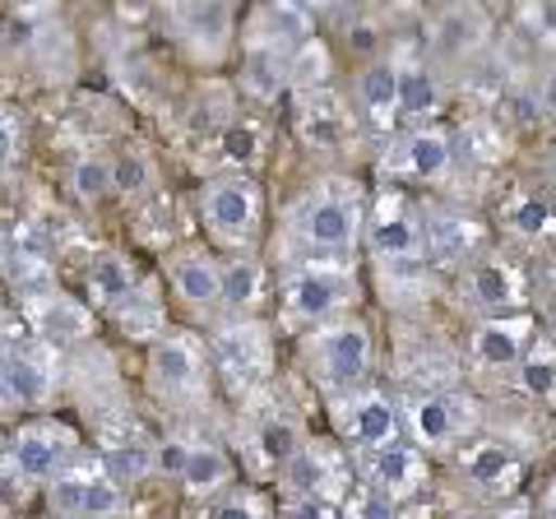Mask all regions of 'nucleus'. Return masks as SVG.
<instances>
[{
	"instance_id": "nucleus-1",
	"label": "nucleus",
	"mask_w": 556,
	"mask_h": 519,
	"mask_svg": "<svg viewBox=\"0 0 556 519\" xmlns=\"http://www.w3.org/2000/svg\"><path fill=\"white\" fill-rule=\"evenodd\" d=\"M70 459H75V431L65 422H47V418L24 422L5 445V469L10 473L20 469V478H28V482L61 478Z\"/></svg>"
},
{
	"instance_id": "nucleus-2",
	"label": "nucleus",
	"mask_w": 556,
	"mask_h": 519,
	"mask_svg": "<svg viewBox=\"0 0 556 519\" xmlns=\"http://www.w3.org/2000/svg\"><path fill=\"white\" fill-rule=\"evenodd\" d=\"M204 223L228 246H247L260 228V190L251 177H218L204 190Z\"/></svg>"
},
{
	"instance_id": "nucleus-3",
	"label": "nucleus",
	"mask_w": 556,
	"mask_h": 519,
	"mask_svg": "<svg viewBox=\"0 0 556 519\" xmlns=\"http://www.w3.org/2000/svg\"><path fill=\"white\" fill-rule=\"evenodd\" d=\"M51 510L65 519H112L126 510V492L108 469H65L51 478Z\"/></svg>"
},
{
	"instance_id": "nucleus-4",
	"label": "nucleus",
	"mask_w": 556,
	"mask_h": 519,
	"mask_svg": "<svg viewBox=\"0 0 556 519\" xmlns=\"http://www.w3.org/2000/svg\"><path fill=\"white\" fill-rule=\"evenodd\" d=\"M316 367H320V380L334 390H348L357 385L362 376L371 367V334L362 320H339L320 330L316 339Z\"/></svg>"
},
{
	"instance_id": "nucleus-5",
	"label": "nucleus",
	"mask_w": 556,
	"mask_h": 519,
	"mask_svg": "<svg viewBox=\"0 0 556 519\" xmlns=\"http://www.w3.org/2000/svg\"><path fill=\"white\" fill-rule=\"evenodd\" d=\"M298 232L320 251H348L362 237V210L343 190H320L311 195L298 214Z\"/></svg>"
},
{
	"instance_id": "nucleus-6",
	"label": "nucleus",
	"mask_w": 556,
	"mask_h": 519,
	"mask_svg": "<svg viewBox=\"0 0 556 519\" xmlns=\"http://www.w3.org/2000/svg\"><path fill=\"white\" fill-rule=\"evenodd\" d=\"M353 274L339 269V265H311V269H298L283 288V302L298 320H329L334 311L353 298Z\"/></svg>"
},
{
	"instance_id": "nucleus-7",
	"label": "nucleus",
	"mask_w": 556,
	"mask_h": 519,
	"mask_svg": "<svg viewBox=\"0 0 556 519\" xmlns=\"http://www.w3.org/2000/svg\"><path fill=\"white\" fill-rule=\"evenodd\" d=\"M149 380H153L159 394H167V400H195V394L204 390L200 349L181 334H163L149 349Z\"/></svg>"
},
{
	"instance_id": "nucleus-8",
	"label": "nucleus",
	"mask_w": 556,
	"mask_h": 519,
	"mask_svg": "<svg viewBox=\"0 0 556 519\" xmlns=\"http://www.w3.org/2000/svg\"><path fill=\"white\" fill-rule=\"evenodd\" d=\"M473 400H464V394H427V400H417L413 413H408V427H413V436L417 445H427V450H441L450 441H459L468 427H473Z\"/></svg>"
},
{
	"instance_id": "nucleus-9",
	"label": "nucleus",
	"mask_w": 556,
	"mask_h": 519,
	"mask_svg": "<svg viewBox=\"0 0 556 519\" xmlns=\"http://www.w3.org/2000/svg\"><path fill=\"white\" fill-rule=\"evenodd\" d=\"M343 431L348 441L362 445V450H380V445H394L399 436V408L386 400V394H353V400L343 404Z\"/></svg>"
},
{
	"instance_id": "nucleus-10",
	"label": "nucleus",
	"mask_w": 556,
	"mask_h": 519,
	"mask_svg": "<svg viewBox=\"0 0 556 519\" xmlns=\"http://www.w3.org/2000/svg\"><path fill=\"white\" fill-rule=\"evenodd\" d=\"M214 357L237 385H255L269 367V339L260 325H232V330H223L214 339Z\"/></svg>"
},
{
	"instance_id": "nucleus-11",
	"label": "nucleus",
	"mask_w": 556,
	"mask_h": 519,
	"mask_svg": "<svg viewBox=\"0 0 556 519\" xmlns=\"http://www.w3.org/2000/svg\"><path fill=\"white\" fill-rule=\"evenodd\" d=\"M529 330L533 325L525 316H492L473 330V357L482 367H519L529 353Z\"/></svg>"
},
{
	"instance_id": "nucleus-12",
	"label": "nucleus",
	"mask_w": 556,
	"mask_h": 519,
	"mask_svg": "<svg viewBox=\"0 0 556 519\" xmlns=\"http://www.w3.org/2000/svg\"><path fill=\"white\" fill-rule=\"evenodd\" d=\"M367 478L376 492H386L390 501L399 496H413L422 488V455H417L413 445H380L371 450V464H367Z\"/></svg>"
},
{
	"instance_id": "nucleus-13",
	"label": "nucleus",
	"mask_w": 556,
	"mask_h": 519,
	"mask_svg": "<svg viewBox=\"0 0 556 519\" xmlns=\"http://www.w3.org/2000/svg\"><path fill=\"white\" fill-rule=\"evenodd\" d=\"M241 84H247L251 98H278L292 84V56L265 38H251L247 56H241Z\"/></svg>"
},
{
	"instance_id": "nucleus-14",
	"label": "nucleus",
	"mask_w": 556,
	"mask_h": 519,
	"mask_svg": "<svg viewBox=\"0 0 556 519\" xmlns=\"http://www.w3.org/2000/svg\"><path fill=\"white\" fill-rule=\"evenodd\" d=\"M172 288H177V298L190 306H204V311L223 306V265L204 251H190L172 265Z\"/></svg>"
},
{
	"instance_id": "nucleus-15",
	"label": "nucleus",
	"mask_w": 556,
	"mask_h": 519,
	"mask_svg": "<svg viewBox=\"0 0 556 519\" xmlns=\"http://www.w3.org/2000/svg\"><path fill=\"white\" fill-rule=\"evenodd\" d=\"M177 28L186 33V42L218 51L232 38V10L228 0H177Z\"/></svg>"
},
{
	"instance_id": "nucleus-16",
	"label": "nucleus",
	"mask_w": 556,
	"mask_h": 519,
	"mask_svg": "<svg viewBox=\"0 0 556 519\" xmlns=\"http://www.w3.org/2000/svg\"><path fill=\"white\" fill-rule=\"evenodd\" d=\"M0 390H5V404H10V408H38V404H47V394H51V371L42 367L38 357L5 349Z\"/></svg>"
},
{
	"instance_id": "nucleus-17",
	"label": "nucleus",
	"mask_w": 556,
	"mask_h": 519,
	"mask_svg": "<svg viewBox=\"0 0 556 519\" xmlns=\"http://www.w3.org/2000/svg\"><path fill=\"white\" fill-rule=\"evenodd\" d=\"M357 98H362V107L371 112V121H394V116H404V71L390 61H376L362 71L357 79Z\"/></svg>"
},
{
	"instance_id": "nucleus-18",
	"label": "nucleus",
	"mask_w": 556,
	"mask_h": 519,
	"mask_svg": "<svg viewBox=\"0 0 556 519\" xmlns=\"http://www.w3.org/2000/svg\"><path fill=\"white\" fill-rule=\"evenodd\" d=\"M371 251L380 255V260H390V265H399V260H413V255H422L427 251V237H422V228L399 210H380V218L371 223Z\"/></svg>"
},
{
	"instance_id": "nucleus-19",
	"label": "nucleus",
	"mask_w": 556,
	"mask_h": 519,
	"mask_svg": "<svg viewBox=\"0 0 556 519\" xmlns=\"http://www.w3.org/2000/svg\"><path fill=\"white\" fill-rule=\"evenodd\" d=\"M427 255L437 260V265H455V260H464L468 251H473V241H478V228H473V218L468 214H455V210H437L427 218Z\"/></svg>"
},
{
	"instance_id": "nucleus-20",
	"label": "nucleus",
	"mask_w": 556,
	"mask_h": 519,
	"mask_svg": "<svg viewBox=\"0 0 556 519\" xmlns=\"http://www.w3.org/2000/svg\"><path fill=\"white\" fill-rule=\"evenodd\" d=\"M260 24H265L260 38L283 47V51H302L311 42V5L306 0H269V5L260 10Z\"/></svg>"
},
{
	"instance_id": "nucleus-21",
	"label": "nucleus",
	"mask_w": 556,
	"mask_h": 519,
	"mask_svg": "<svg viewBox=\"0 0 556 519\" xmlns=\"http://www.w3.org/2000/svg\"><path fill=\"white\" fill-rule=\"evenodd\" d=\"M468 298L486 311H506L519 302V274L501 260H482V265L468 269Z\"/></svg>"
},
{
	"instance_id": "nucleus-22",
	"label": "nucleus",
	"mask_w": 556,
	"mask_h": 519,
	"mask_svg": "<svg viewBox=\"0 0 556 519\" xmlns=\"http://www.w3.org/2000/svg\"><path fill=\"white\" fill-rule=\"evenodd\" d=\"M519 473V464L510 455V445H501V441H478L473 450L464 455V478L473 482V488H510V478Z\"/></svg>"
},
{
	"instance_id": "nucleus-23",
	"label": "nucleus",
	"mask_w": 556,
	"mask_h": 519,
	"mask_svg": "<svg viewBox=\"0 0 556 519\" xmlns=\"http://www.w3.org/2000/svg\"><path fill=\"white\" fill-rule=\"evenodd\" d=\"M135 292V269L121 255H98L89 269V298L98 306H126Z\"/></svg>"
},
{
	"instance_id": "nucleus-24",
	"label": "nucleus",
	"mask_w": 556,
	"mask_h": 519,
	"mask_svg": "<svg viewBox=\"0 0 556 519\" xmlns=\"http://www.w3.org/2000/svg\"><path fill=\"white\" fill-rule=\"evenodd\" d=\"M404 159H408L413 177L437 181V177H445V172H450V159H455V149H450V140H445L441 130H417V135H408Z\"/></svg>"
},
{
	"instance_id": "nucleus-25",
	"label": "nucleus",
	"mask_w": 556,
	"mask_h": 519,
	"mask_svg": "<svg viewBox=\"0 0 556 519\" xmlns=\"http://www.w3.org/2000/svg\"><path fill=\"white\" fill-rule=\"evenodd\" d=\"M228 478H232V464H228V455H223L218 445H195L190 450V464H186V473H181V482L195 496H208V492H218V488H228Z\"/></svg>"
},
{
	"instance_id": "nucleus-26",
	"label": "nucleus",
	"mask_w": 556,
	"mask_h": 519,
	"mask_svg": "<svg viewBox=\"0 0 556 519\" xmlns=\"http://www.w3.org/2000/svg\"><path fill=\"white\" fill-rule=\"evenodd\" d=\"M102 469L116 482H144L149 473H159V445H139V441H121L102 450Z\"/></svg>"
},
{
	"instance_id": "nucleus-27",
	"label": "nucleus",
	"mask_w": 556,
	"mask_h": 519,
	"mask_svg": "<svg viewBox=\"0 0 556 519\" xmlns=\"http://www.w3.org/2000/svg\"><path fill=\"white\" fill-rule=\"evenodd\" d=\"M38 320H42V334L51 343H75V339L89 334V311H84L79 302L61 298V292H51V298L42 302V316Z\"/></svg>"
},
{
	"instance_id": "nucleus-28",
	"label": "nucleus",
	"mask_w": 556,
	"mask_h": 519,
	"mask_svg": "<svg viewBox=\"0 0 556 519\" xmlns=\"http://www.w3.org/2000/svg\"><path fill=\"white\" fill-rule=\"evenodd\" d=\"M302 431H298V422H288V418H274V422H265L260 427V455H265L269 464H278V469H288L292 459L302 455Z\"/></svg>"
},
{
	"instance_id": "nucleus-29",
	"label": "nucleus",
	"mask_w": 556,
	"mask_h": 519,
	"mask_svg": "<svg viewBox=\"0 0 556 519\" xmlns=\"http://www.w3.org/2000/svg\"><path fill=\"white\" fill-rule=\"evenodd\" d=\"M260 283H265V274H260L255 260H232V265H223V306H251L260 298Z\"/></svg>"
},
{
	"instance_id": "nucleus-30",
	"label": "nucleus",
	"mask_w": 556,
	"mask_h": 519,
	"mask_svg": "<svg viewBox=\"0 0 556 519\" xmlns=\"http://www.w3.org/2000/svg\"><path fill=\"white\" fill-rule=\"evenodd\" d=\"M441 107V79L417 65V71H404V116H427Z\"/></svg>"
},
{
	"instance_id": "nucleus-31",
	"label": "nucleus",
	"mask_w": 556,
	"mask_h": 519,
	"mask_svg": "<svg viewBox=\"0 0 556 519\" xmlns=\"http://www.w3.org/2000/svg\"><path fill=\"white\" fill-rule=\"evenodd\" d=\"M70 186H75L79 200H102L108 190H116V163L108 159H79L70 172Z\"/></svg>"
},
{
	"instance_id": "nucleus-32",
	"label": "nucleus",
	"mask_w": 556,
	"mask_h": 519,
	"mask_svg": "<svg viewBox=\"0 0 556 519\" xmlns=\"http://www.w3.org/2000/svg\"><path fill=\"white\" fill-rule=\"evenodd\" d=\"M519 390H525L529 400H552L556 394V357L547 349H538L519 362Z\"/></svg>"
},
{
	"instance_id": "nucleus-33",
	"label": "nucleus",
	"mask_w": 556,
	"mask_h": 519,
	"mask_svg": "<svg viewBox=\"0 0 556 519\" xmlns=\"http://www.w3.org/2000/svg\"><path fill=\"white\" fill-rule=\"evenodd\" d=\"M288 488L298 492V496H320V488H325V478H329V469H325V459L316 455V450H302L298 459L288 464Z\"/></svg>"
},
{
	"instance_id": "nucleus-34",
	"label": "nucleus",
	"mask_w": 556,
	"mask_h": 519,
	"mask_svg": "<svg viewBox=\"0 0 556 519\" xmlns=\"http://www.w3.org/2000/svg\"><path fill=\"white\" fill-rule=\"evenodd\" d=\"M510 223H515L519 237H543V232L552 228V204L538 200V195L515 200V204H510Z\"/></svg>"
},
{
	"instance_id": "nucleus-35",
	"label": "nucleus",
	"mask_w": 556,
	"mask_h": 519,
	"mask_svg": "<svg viewBox=\"0 0 556 519\" xmlns=\"http://www.w3.org/2000/svg\"><path fill=\"white\" fill-rule=\"evenodd\" d=\"M473 33H478L473 14H464V10H450V20L441 24V47H445V51H464L468 42H473Z\"/></svg>"
},
{
	"instance_id": "nucleus-36",
	"label": "nucleus",
	"mask_w": 556,
	"mask_h": 519,
	"mask_svg": "<svg viewBox=\"0 0 556 519\" xmlns=\"http://www.w3.org/2000/svg\"><path fill=\"white\" fill-rule=\"evenodd\" d=\"M149 186V163L139 159V153H121L116 159V190H126V195H135V190Z\"/></svg>"
},
{
	"instance_id": "nucleus-37",
	"label": "nucleus",
	"mask_w": 556,
	"mask_h": 519,
	"mask_svg": "<svg viewBox=\"0 0 556 519\" xmlns=\"http://www.w3.org/2000/svg\"><path fill=\"white\" fill-rule=\"evenodd\" d=\"M190 450H195V445H190V441H177V436L163 441V445H159V473L181 478V473H186V464H190Z\"/></svg>"
},
{
	"instance_id": "nucleus-38",
	"label": "nucleus",
	"mask_w": 556,
	"mask_h": 519,
	"mask_svg": "<svg viewBox=\"0 0 556 519\" xmlns=\"http://www.w3.org/2000/svg\"><path fill=\"white\" fill-rule=\"evenodd\" d=\"M353 510H357V519H399V515H394V501H390L386 492H376V488L362 492Z\"/></svg>"
},
{
	"instance_id": "nucleus-39",
	"label": "nucleus",
	"mask_w": 556,
	"mask_h": 519,
	"mask_svg": "<svg viewBox=\"0 0 556 519\" xmlns=\"http://www.w3.org/2000/svg\"><path fill=\"white\" fill-rule=\"evenodd\" d=\"M208 519H260V506L251 496H228V501H218V506L208 510Z\"/></svg>"
},
{
	"instance_id": "nucleus-40",
	"label": "nucleus",
	"mask_w": 556,
	"mask_h": 519,
	"mask_svg": "<svg viewBox=\"0 0 556 519\" xmlns=\"http://www.w3.org/2000/svg\"><path fill=\"white\" fill-rule=\"evenodd\" d=\"M283 519H334V510H329V501H320V496H298Z\"/></svg>"
},
{
	"instance_id": "nucleus-41",
	"label": "nucleus",
	"mask_w": 556,
	"mask_h": 519,
	"mask_svg": "<svg viewBox=\"0 0 556 519\" xmlns=\"http://www.w3.org/2000/svg\"><path fill=\"white\" fill-rule=\"evenodd\" d=\"M228 159H255V130L251 126L228 135Z\"/></svg>"
},
{
	"instance_id": "nucleus-42",
	"label": "nucleus",
	"mask_w": 556,
	"mask_h": 519,
	"mask_svg": "<svg viewBox=\"0 0 556 519\" xmlns=\"http://www.w3.org/2000/svg\"><path fill=\"white\" fill-rule=\"evenodd\" d=\"M538 102H543V112H556V75H547L543 93H538Z\"/></svg>"
},
{
	"instance_id": "nucleus-43",
	"label": "nucleus",
	"mask_w": 556,
	"mask_h": 519,
	"mask_svg": "<svg viewBox=\"0 0 556 519\" xmlns=\"http://www.w3.org/2000/svg\"><path fill=\"white\" fill-rule=\"evenodd\" d=\"M10 5H14V10H20V14H33V10H47V5H51V0H10Z\"/></svg>"
},
{
	"instance_id": "nucleus-44",
	"label": "nucleus",
	"mask_w": 556,
	"mask_h": 519,
	"mask_svg": "<svg viewBox=\"0 0 556 519\" xmlns=\"http://www.w3.org/2000/svg\"><path fill=\"white\" fill-rule=\"evenodd\" d=\"M459 519H482V515H459Z\"/></svg>"
},
{
	"instance_id": "nucleus-45",
	"label": "nucleus",
	"mask_w": 556,
	"mask_h": 519,
	"mask_svg": "<svg viewBox=\"0 0 556 519\" xmlns=\"http://www.w3.org/2000/svg\"><path fill=\"white\" fill-rule=\"evenodd\" d=\"M552 510H556V488H552Z\"/></svg>"
}]
</instances>
